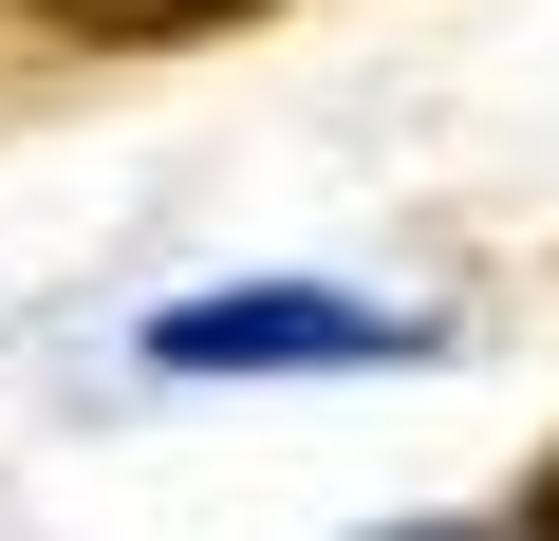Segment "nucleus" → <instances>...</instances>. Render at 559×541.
<instances>
[{
    "label": "nucleus",
    "mask_w": 559,
    "mask_h": 541,
    "mask_svg": "<svg viewBox=\"0 0 559 541\" xmlns=\"http://www.w3.org/2000/svg\"><path fill=\"white\" fill-rule=\"evenodd\" d=\"M57 38H94V57H168V38H224V20H261V0H38Z\"/></svg>",
    "instance_id": "obj_1"
},
{
    "label": "nucleus",
    "mask_w": 559,
    "mask_h": 541,
    "mask_svg": "<svg viewBox=\"0 0 559 541\" xmlns=\"http://www.w3.org/2000/svg\"><path fill=\"white\" fill-rule=\"evenodd\" d=\"M522 541H559V448H540V485H522Z\"/></svg>",
    "instance_id": "obj_2"
}]
</instances>
